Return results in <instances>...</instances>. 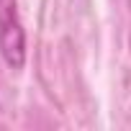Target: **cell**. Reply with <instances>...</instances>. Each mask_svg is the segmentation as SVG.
Masks as SVG:
<instances>
[{
	"instance_id": "6da1fadb",
	"label": "cell",
	"mask_w": 131,
	"mask_h": 131,
	"mask_svg": "<svg viewBox=\"0 0 131 131\" xmlns=\"http://www.w3.org/2000/svg\"><path fill=\"white\" fill-rule=\"evenodd\" d=\"M0 54L13 70H21L26 62V31L16 0H0Z\"/></svg>"
}]
</instances>
